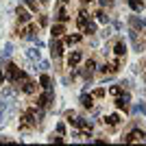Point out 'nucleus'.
<instances>
[{"label": "nucleus", "mask_w": 146, "mask_h": 146, "mask_svg": "<svg viewBox=\"0 0 146 146\" xmlns=\"http://www.w3.org/2000/svg\"><path fill=\"white\" fill-rule=\"evenodd\" d=\"M92 96H94V98H103L105 96V90H103V87H98V90L92 92Z\"/></svg>", "instance_id": "bb28decb"}, {"label": "nucleus", "mask_w": 146, "mask_h": 146, "mask_svg": "<svg viewBox=\"0 0 146 146\" xmlns=\"http://www.w3.org/2000/svg\"><path fill=\"white\" fill-rule=\"evenodd\" d=\"M63 48H66V44H63L61 37H52L50 39V55H52V59H61L63 57Z\"/></svg>", "instance_id": "f257e3e1"}, {"label": "nucleus", "mask_w": 146, "mask_h": 146, "mask_svg": "<svg viewBox=\"0 0 146 146\" xmlns=\"http://www.w3.org/2000/svg\"><path fill=\"white\" fill-rule=\"evenodd\" d=\"M94 15H96V20H98V22H103V24H107V22H109V15H107L103 9H100V11H96Z\"/></svg>", "instance_id": "412c9836"}, {"label": "nucleus", "mask_w": 146, "mask_h": 146, "mask_svg": "<svg viewBox=\"0 0 146 146\" xmlns=\"http://www.w3.org/2000/svg\"><path fill=\"white\" fill-rule=\"evenodd\" d=\"M50 68V61H46V59H39V70H48Z\"/></svg>", "instance_id": "cd10ccee"}, {"label": "nucleus", "mask_w": 146, "mask_h": 146, "mask_svg": "<svg viewBox=\"0 0 146 146\" xmlns=\"http://www.w3.org/2000/svg\"><path fill=\"white\" fill-rule=\"evenodd\" d=\"M103 122H105V127H118L122 122V118H120V113H109V116L103 118Z\"/></svg>", "instance_id": "1a4fd4ad"}, {"label": "nucleus", "mask_w": 146, "mask_h": 146, "mask_svg": "<svg viewBox=\"0 0 146 146\" xmlns=\"http://www.w3.org/2000/svg\"><path fill=\"white\" fill-rule=\"evenodd\" d=\"M2 83H7V74L0 70V87H2Z\"/></svg>", "instance_id": "473e14b6"}, {"label": "nucleus", "mask_w": 146, "mask_h": 146, "mask_svg": "<svg viewBox=\"0 0 146 146\" xmlns=\"http://www.w3.org/2000/svg\"><path fill=\"white\" fill-rule=\"evenodd\" d=\"M81 105H83L85 109H92V107H94V96L87 94V92H83V94H81Z\"/></svg>", "instance_id": "ddd939ff"}, {"label": "nucleus", "mask_w": 146, "mask_h": 146, "mask_svg": "<svg viewBox=\"0 0 146 146\" xmlns=\"http://www.w3.org/2000/svg\"><path fill=\"white\" fill-rule=\"evenodd\" d=\"M122 92H124V90H122V85H120V83H118V85H111V87H109V94H111L113 98H116L118 94H122Z\"/></svg>", "instance_id": "4be33fe9"}, {"label": "nucleus", "mask_w": 146, "mask_h": 146, "mask_svg": "<svg viewBox=\"0 0 146 146\" xmlns=\"http://www.w3.org/2000/svg\"><path fill=\"white\" fill-rule=\"evenodd\" d=\"M50 103H55V94H52V87L50 90H44V94H39L37 96V107H42V109H46V107H50Z\"/></svg>", "instance_id": "f03ea898"}, {"label": "nucleus", "mask_w": 146, "mask_h": 146, "mask_svg": "<svg viewBox=\"0 0 146 146\" xmlns=\"http://www.w3.org/2000/svg\"><path fill=\"white\" fill-rule=\"evenodd\" d=\"M70 137H72V140H81V133H79V131H72V133H70Z\"/></svg>", "instance_id": "72a5a7b5"}, {"label": "nucleus", "mask_w": 146, "mask_h": 146, "mask_svg": "<svg viewBox=\"0 0 146 146\" xmlns=\"http://www.w3.org/2000/svg\"><path fill=\"white\" fill-rule=\"evenodd\" d=\"M81 39H83V37H81L79 33H68V35H63V44H66V46H76V44H81Z\"/></svg>", "instance_id": "6e6552de"}, {"label": "nucleus", "mask_w": 146, "mask_h": 146, "mask_svg": "<svg viewBox=\"0 0 146 146\" xmlns=\"http://www.w3.org/2000/svg\"><path fill=\"white\" fill-rule=\"evenodd\" d=\"M144 83H146V74H144Z\"/></svg>", "instance_id": "e433bc0d"}, {"label": "nucleus", "mask_w": 146, "mask_h": 146, "mask_svg": "<svg viewBox=\"0 0 146 146\" xmlns=\"http://www.w3.org/2000/svg\"><path fill=\"white\" fill-rule=\"evenodd\" d=\"M48 142H57V144H59V142H63V137H61V133H59V135H55V133H52V135L48 137Z\"/></svg>", "instance_id": "c85d7f7f"}, {"label": "nucleus", "mask_w": 146, "mask_h": 146, "mask_svg": "<svg viewBox=\"0 0 146 146\" xmlns=\"http://www.w3.org/2000/svg\"><path fill=\"white\" fill-rule=\"evenodd\" d=\"M96 29H98V26H96V22H92V20H90V22H87V24L83 26V33H85L87 37H90V35H96Z\"/></svg>", "instance_id": "a211bd4d"}, {"label": "nucleus", "mask_w": 146, "mask_h": 146, "mask_svg": "<svg viewBox=\"0 0 146 146\" xmlns=\"http://www.w3.org/2000/svg\"><path fill=\"white\" fill-rule=\"evenodd\" d=\"M129 9L133 13H142L144 11V0H129Z\"/></svg>", "instance_id": "4468645a"}, {"label": "nucleus", "mask_w": 146, "mask_h": 146, "mask_svg": "<svg viewBox=\"0 0 146 146\" xmlns=\"http://www.w3.org/2000/svg\"><path fill=\"white\" fill-rule=\"evenodd\" d=\"M66 61H68V68L79 66L81 61H83V50H79V48L70 50V52H68V57H66Z\"/></svg>", "instance_id": "39448f33"}, {"label": "nucleus", "mask_w": 146, "mask_h": 146, "mask_svg": "<svg viewBox=\"0 0 146 146\" xmlns=\"http://www.w3.org/2000/svg\"><path fill=\"white\" fill-rule=\"evenodd\" d=\"M55 20H57V22H68V20H70V15L66 13V2H59V5H57V15H55Z\"/></svg>", "instance_id": "0eeeda50"}, {"label": "nucleus", "mask_w": 146, "mask_h": 146, "mask_svg": "<svg viewBox=\"0 0 146 146\" xmlns=\"http://www.w3.org/2000/svg\"><path fill=\"white\" fill-rule=\"evenodd\" d=\"M15 96V90H11V87H5L2 90V98H13Z\"/></svg>", "instance_id": "393cba45"}, {"label": "nucleus", "mask_w": 146, "mask_h": 146, "mask_svg": "<svg viewBox=\"0 0 146 146\" xmlns=\"http://www.w3.org/2000/svg\"><path fill=\"white\" fill-rule=\"evenodd\" d=\"M113 55L116 57H127V44L122 42V39H116V44H113Z\"/></svg>", "instance_id": "9d476101"}, {"label": "nucleus", "mask_w": 146, "mask_h": 146, "mask_svg": "<svg viewBox=\"0 0 146 146\" xmlns=\"http://www.w3.org/2000/svg\"><path fill=\"white\" fill-rule=\"evenodd\" d=\"M50 83H52V81H50V76L48 74H42V76H39V87H42V90H50Z\"/></svg>", "instance_id": "6ab92c4d"}, {"label": "nucleus", "mask_w": 146, "mask_h": 146, "mask_svg": "<svg viewBox=\"0 0 146 146\" xmlns=\"http://www.w3.org/2000/svg\"><path fill=\"white\" fill-rule=\"evenodd\" d=\"M131 111H133V113H142V116H146V103H135L133 107H131Z\"/></svg>", "instance_id": "aec40b11"}, {"label": "nucleus", "mask_w": 146, "mask_h": 146, "mask_svg": "<svg viewBox=\"0 0 146 146\" xmlns=\"http://www.w3.org/2000/svg\"><path fill=\"white\" fill-rule=\"evenodd\" d=\"M100 35H103L105 39H109V37H111V29H109V26H107V29H105L103 33H100Z\"/></svg>", "instance_id": "c756f323"}, {"label": "nucleus", "mask_w": 146, "mask_h": 146, "mask_svg": "<svg viewBox=\"0 0 146 146\" xmlns=\"http://www.w3.org/2000/svg\"><path fill=\"white\" fill-rule=\"evenodd\" d=\"M39 26H48V15H46V13H39Z\"/></svg>", "instance_id": "a878e982"}, {"label": "nucleus", "mask_w": 146, "mask_h": 146, "mask_svg": "<svg viewBox=\"0 0 146 146\" xmlns=\"http://www.w3.org/2000/svg\"><path fill=\"white\" fill-rule=\"evenodd\" d=\"M57 133H61V135L66 133V127H63V122H59V124H57Z\"/></svg>", "instance_id": "7c9ffc66"}, {"label": "nucleus", "mask_w": 146, "mask_h": 146, "mask_svg": "<svg viewBox=\"0 0 146 146\" xmlns=\"http://www.w3.org/2000/svg\"><path fill=\"white\" fill-rule=\"evenodd\" d=\"M11 55H13V44H5V50H2V57H7V59H9Z\"/></svg>", "instance_id": "5701e85b"}, {"label": "nucleus", "mask_w": 146, "mask_h": 146, "mask_svg": "<svg viewBox=\"0 0 146 146\" xmlns=\"http://www.w3.org/2000/svg\"><path fill=\"white\" fill-rule=\"evenodd\" d=\"M113 105H116V109H124V111H127L129 109V107H131V94H129V92L127 90H124V92H122V94H118V96H116V100H113Z\"/></svg>", "instance_id": "7ed1b4c3"}, {"label": "nucleus", "mask_w": 146, "mask_h": 146, "mask_svg": "<svg viewBox=\"0 0 146 146\" xmlns=\"http://www.w3.org/2000/svg\"><path fill=\"white\" fill-rule=\"evenodd\" d=\"M111 2H113V0H98V5H100V7H109Z\"/></svg>", "instance_id": "2f4dec72"}, {"label": "nucleus", "mask_w": 146, "mask_h": 146, "mask_svg": "<svg viewBox=\"0 0 146 146\" xmlns=\"http://www.w3.org/2000/svg\"><path fill=\"white\" fill-rule=\"evenodd\" d=\"M31 13H33V11H31V9H26V5L22 2V5L15 9V15H18V24H29L31 18H33Z\"/></svg>", "instance_id": "20e7f679"}, {"label": "nucleus", "mask_w": 146, "mask_h": 146, "mask_svg": "<svg viewBox=\"0 0 146 146\" xmlns=\"http://www.w3.org/2000/svg\"><path fill=\"white\" fill-rule=\"evenodd\" d=\"M26 57H29L31 61H39V59H42V52L37 50V46H33V48L26 50Z\"/></svg>", "instance_id": "f3484780"}, {"label": "nucleus", "mask_w": 146, "mask_h": 146, "mask_svg": "<svg viewBox=\"0 0 146 146\" xmlns=\"http://www.w3.org/2000/svg\"><path fill=\"white\" fill-rule=\"evenodd\" d=\"M61 2H70V0H61Z\"/></svg>", "instance_id": "c9c22d12"}, {"label": "nucleus", "mask_w": 146, "mask_h": 146, "mask_svg": "<svg viewBox=\"0 0 146 146\" xmlns=\"http://www.w3.org/2000/svg\"><path fill=\"white\" fill-rule=\"evenodd\" d=\"M96 68H98V66H96V61H94V59H87V61H85V70H90V72H94Z\"/></svg>", "instance_id": "b1692460"}, {"label": "nucleus", "mask_w": 146, "mask_h": 146, "mask_svg": "<svg viewBox=\"0 0 146 146\" xmlns=\"http://www.w3.org/2000/svg\"><path fill=\"white\" fill-rule=\"evenodd\" d=\"M20 87H22V92H24V94H29V96H31V94H35V90H37V83H35L33 79H26V81H24V83H22Z\"/></svg>", "instance_id": "f8f14e48"}, {"label": "nucleus", "mask_w": 146, "mask_h": 146, "mask_svg": "<svg viewBox=\"0 0 146 146\" xmlns=\"http://www.w3.org/2000/svg\"><path fill=\"white\" fill-rule=\"evenodd\" d=\"M87 22H90V15H87V11H79V15H76V26L83 31V26H85Z\"/></svg>", "instance_id": "2eb2a0df"}, {"label": "nucleus", "mask_w": 146, "mask_h": 146, "mask_svg": "<svg viewBox=\"0 0 146 146\" xmlns=\"http://www.w3.org/2000/svg\"><path fill=\"white\" fill-rule=\"evenodd\" d=\"M22 2H24L33 13H39V9H42V2H39V0H22Z\"/></svg>", "instance_id": "dca6fc26"}, {"label": "nucleus", "mask_w": 146, "mask_h": 146, "mask_svg": "<svg viewBox=\"0 0 146 146\" xmlns=\"http://www.w3.org/2000/svg\"><path fill=\"white\" fill-rule=\"evenodd\" d=\"M63 33H66V22H55L52 29H50V35L52 37H63Z\"/></svg>", "instance_id": "9b49d317"}, {"label": "nucleus", "mask_w": 146, "mask_h": 146, "mask_svg": "<svg viewBox=\"0 0 146 146\" xmlns=\"http://www.w3.org/2000/svg\"><path fill=\"white\" fill-rule=\"evenodd\" d=\"M39 2H42V5H48V2H50V0H39Z\"/></svg>", "instance_id": "f704fd0d"}, {"label": "nucleus", "mask_w": 146, "mask_h": 146, "mask_svg": "<svg viewBox=\"0 0 146 146\" xmlns=\"http://www.w3.org/2000/svg\"><path fill=\"white\" fill-rule=\"evenodd\" d=\"M144 140H146V133L140 131V129H133L131 133H127L122 137V142H127V144H131V142H144Z\"/></svg>", "instance_id": "423d86ee"}]
</instances>
